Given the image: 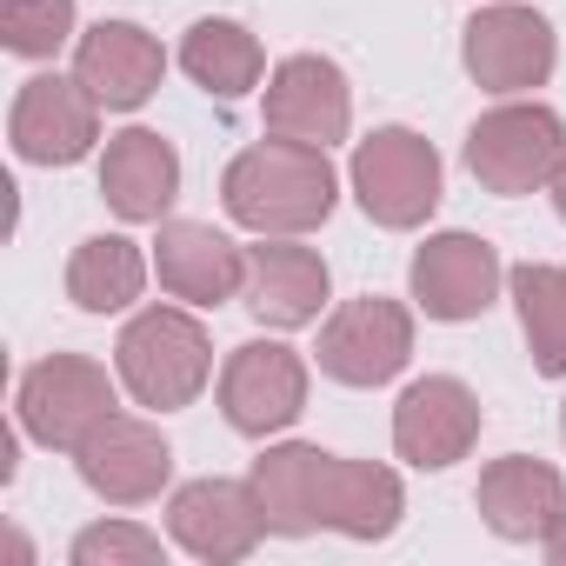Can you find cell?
Segmentation results:
<instances>
[{"instance_id": "obj_5", "label": "cell", "mask_w": 566, "mask_h": 566, "mask_svg": "<svg viewBox=\"0 0 566 566\" xmlns=\"http://www.w3.org/2000/svg\"><path fill=\"white\" fill-rule=\"evenodd\" d=\"M354 193L380 227H420L440 207V154L407 127H380L354 154Z\"/></svg>"}, {"instance_id": "obj_1", "label": "cell", "mask_w": 566, "mask_h": 566, "mask_svg": "<svg viewBox=\"0 0 566 566\" xmlns=\"http://www.w3.org/2000/svg\"><path fill=\"white\" fill-rule=\"evenodd\" d=\"M253 493L266 506V533H354V539H387L400 526V473L374 460H340L321 447H273L253 460Z\"/></svg>"}, {"instance_id": "obj_6", "label": "cell", "mask_w": 566, "mask_h": 566, "mask_svg": "<svg viewBox=\"0 0 566 566\" xmlns=\"http://www.w3.org/2000/svg\"><path fill=\"white\" fill-rule=\"evenodd\" d=\"M307 407V367L294 347H273V340H247L233 347L227 374H220V413L233 433H280V427H294Z\"/></svg>"}, {"instance_id": "obj_2", "label": "cell", "mask_w": 566, "mask_h": 566, "mask_svg": "<svg viewBox=\"0 0 566 566\" xmlns=\"http://www.w3.org/2000/svg\"><path fill=\"white\" fill-rule=\"evenodd\" d=\"M227 213L253 233H307L334 213V167H327V147H307V140H266V147H247L227 180Z\"/></svg>"}, {"instance_id": "obj_8", "label": "cell", "mask_w": 566, "mask_h": 566, "mask_svg": "<svg viewBox=\"0 0 566 566\" xmlns=\"http://www.w3.org/2000/svg\"><path fill=\"white\" fill-rule=\"evenodd\" d=\"M413 354V321L400 301H347L327 327H321V374H334L340 387H380L407 367Z\"/></svg>"}, {"instance_id": "obj_3", "label": "cell", "mask_w": 566, "mask_h": 566, "mask_svg": "<svg viewBox=\"0 0 566 566\" xmlns=\"http://www.w3.org/2000/svg\"><path fill=\"white\" fill-rule=\"evenodd\" d=\"M120 380H127V394L140 400V407H187L200 387H207V367H213V354H207V334H200V321L193 314H180V307H147L127 334H120Z\"/></svg>"}, {"instance_id": "obj_13", "label": "cell", "mask_w": 566, "mask_h": 566, "mask_svg": "<svg viewBox=\"0 0 566 566\" xmlns=\"http://www.w3.org/2000/svg\"><path fill=\"white\" fill-rule=\"evenodd\" d=\"M473 440H480V400L460 380L433 374V380H413L400 394V407H394V447H400V460H413V467H453V460H467Z\"/></svg>"}, {"instance_id": "obj_11", "label": "cell", "mask_w": 566, "mask_h": 566, "mask_svg": "<svg viewBox=\"0 0 566 566\" xmlns=\"http://www.w3.org/2000/svg\"><path fill=\"white\" fill-rule=\"evenodd\" d=\"M354 120V101H347V74L321 54H294L280 61V74L266 81V127L280 140H307V147H327L340 140Z\"/></svg>"}, {"instance_id": "obj_19", "label": "cell", "mask_w": 566, "mask_h": 566, "mask_svg": "<svg viewBox=\"0 0 566 566\" xmlns=\"http://www.w3.org/2000/svg\"><path fill=\"white\" fill-rule=\"evenodd\" d=\"M327 301V260L314 247H253L247 253V307L266 327H307Z\"/></svg>"}, {"instance_id": "obj_4", "label": "cell", "mask_w": 566, "mask_h": 566, "mask_svg": "<svg viewBox=\"0 0 566 566\" xmlns=\"http://www.w3.org/2000/svg\"><path fill=\"white\" fill-rule=\"evenodd\" d=\"M566 160V127L553 107H493L467 134V167L486 193H533L553 187Z\"/></svg>"}, {"instance_id": "obj_12", "label": "cell", "mask_w": 566, "mask_h": 566, "mask_svg": "<svg viewBox=\"0 0 566 566\" xmlns=\"http://www.w3.org/2000/svg\"><path fill=\"white\" fill-rule=\"evenodd\" d=\"M467 74L493 94L539 87L553 74V28L533 8H486L467 21Z\"/></svg>"}, {"instance_id": "obj_22", "label": "cell", "mask_w": 566, "mask_h": 566, "mask_svg": "<svg viewBox=\"0 0 566 566\" xmlns=\"http://www.w3.org/2000/svg\"><path fill=\"white\" fill-rule=\"evenodd\" d=\"M180 67L213 94V101H240V94H253L260 87V41L247 34V28H233V21H200L187 41H180Z\"/></svg>"}, {"instance_id": "obj_18", "label": "cell", "mask_w": 566, "mask_h": 566, "mask_svg": "<svg viewBox=\"0 0 566 566\" xmlns=\"http://www.w3.org/2000/svg\"><path fill=\"white\" fill-rule=\"evenodd\" d=\"M480 520L500 533V539H546L559 520H566V486L546 460H526V453H506L480 473Z\"/></svg>"}, {"instance_id": "obj_24", "label": "cell", "mask_w": 566, "mask_h": 566, "mask_svg": "<svg viewBox=\"0 0 566 566\" xmlns=\"http://www.w3.org/2000/svg\"><path fill=\"white\" fill-rule=\"evenodd\" d=\"M0 34H8V54L48 61L74 34V0H0Z\"/></svg>"}, {"instance_id": "obj_28", "label": "cell", "mask_w": 566, "mask_h": 566, "mask_svg": "<svg viewBox=\"0 0 566 566\" xmlns=\"http://www.w3.org/2000/svg\"><path fill=\"white\" fill-rule=\"evenodd\" d=\"M559 433H566V407H559Z\"/></svg>"}, {"instance_id": "obj_20", "label": "cell", "mask_w": 566, "mask_h": 566, "mask_svg": "<svg viewBox=\"0 0 566 566\" xmlns=\"http://www.w3.org/2000/svg\"><path fill=\"white\" fill-rule=\"evenodd\" d=\"M101 193L120 220H160L180 193V160L160 134L147 127H127L107 140V160H101Z\"/></svg>"}, {"instance_id": "obj_21", "label": "cell", "mask_w": 566, "mask_h": 566, "mask_svg": "<svg viewBox=\"0 0 566 566\" xmlns=\"http://www.w3.org/2000/svg\"><path fill=\"white\" fill-rule=\"evenodd\" d=\"M140 280H147V260H140V247L120 240V233H94V240H81L74 260H67V294H74V307H87V314H120L127 301H140Z\"/></svg>"}, {"instance_id": "obj_9", "label": "cell", "mask_w": 566, "mask_h": 566, "mask_svg": "<svg viewBox=\"0 0 566 566\" xmlns=\"http://www.w3.org/2000/svg\"><path fill=\"white\" fill-rule=\"evenodd\" d=\"M167 520H174V539L193 559H213V566L247 559L266 533V506H260L253 480H193V486L174 493Z\"/></svg>"}, {"instance_id": "obj_27", "label": "cell", "mask_w": 566, "mask_h": 566, "mask_svg": "<svg viewBox=\"0 0 566 566\" xmlns=\"http://www.w3.org/2000/svg\"><path fill=\"white\" fill-rule=\"evenodd\" d=\"M553 207H559V220H566V160H559V174H553Z\"/></svg>"}, {"instance_id": "obj_7", "label": "cell", "mask_w": 566, "mask_h": 566, "mask_svg": "<svg viewBox=\"0 0 566 566\" xmlns=\"http://www.w3.org/2000/svg\"><path fill=\"white\" fill-rule=\"evenodd\" d=\"M114 413V387H107V367L81 360V354H54L41 360L28 380H21V427L41 440V447H81L101 420Z\"/></svg>"}, {"instance_id": "obj_10", "label": "cell", "mask_w": 566, "mask_h": 566, "mask_svg": "<svg viewBox=\"0 0 566 566\" xmlns=\"http://www.w3.org/2000/svg\"><path fill=\"white\" fill-rule=\"evenodd\" d=\"M74 460H81V480H87L101 500H114V506L154 500V493L167 486V473H174L167 440H160L147 420H127V413H107V420L74 447Z\"/></svg>"}, {"instance_id": "obj_14", "label": "cell", "mask_w": 566, "mask_h": 566, "mask_svg": "<svg viewBox=\"0 0 566 566\" xmlns=\"http://www.w3.org/2000/svg\"><path fill=\"white\" fill-rule=\"evenodd\" d=\"M500 294V253L473 233H440L413 253V301L433 321H473Z\"/></svg>"}, {"instance_id": "obj_16", "label": "cell", "mask_w": 566, "mask_h": 566, "mask_svg": "<svg viewBox=\"0 0 566 566\" xmlns=\"http://www.w3.org/2000/svg\"><path fill=\"white\" fill-rule=\"evenodd\" d=\"M154 247H160V253H154L160 287H167L174 301L220 307V301H233V294H240V280H247V253H240L227 233L200 227V220H167Z\"/></svg>"}, {"instance_id": "obj_23", "label": "cell", "mask_w": 566, "mask_h": 566, "mask_svg": "<svg viewBox=\"0 0 566 566\" xmlns=\"http://www.w3.org/2000/svg\"><path fill=\"white\" fill-rule=\"evenodd\" d=\"M513 301H520V327L533 347L539 374H566V280L559 266H513Z\"/></svg>"}, {"instance_id": "obj_17", "label": "cell", "mask_w": 566, "mask_h": 566, "mask_svg": "<svg viewBox=\"0 0 566 566\" xmlns=\"http://www.w3.org/2000/svg\"><path fill=\"white\" fill-rule=\"evenodd\" d=\"M160 74H167V54H160V41L154 34H140L134 21H101L87 41H81V54H74V81L101 101V107H140L154 87H160Z\"/></svg>"}, {"instance_id": "obj_26", "label": "cell", "mask_w": 566, "mask_h": 566, "mask_svg": "<svg viewBox=\"0 0 566 566\" xmlns=\"http://www.w3.org/2000/svg\"><path fill=\"white\" fill-rule=\"evenodd\" d=\"M546 559H553V566H566V520L546 533Z\"/></svg>"}, {"instance_id": "obj_29", "label": "cell", "mask_w": 566, "mask_h": 566, "mask_svg": "<svg viewBox=\"0 0 566 566\" xmlns=\"http://www.w3.org/2000/svg\"><path fill=\"white\" fill-rule=\"evenodd\" d=\"M559 280H566V266H559Z\"/></svg>"}, {"instance_id": "obj_15", "label": "cell", "mask_w": 566, "mask_h": 566, "mask_svg": "<svg viewBox=\"0 0 566 566\" xmlns=\"http://www.w3.org/2000/svg\"><path fill=\"white\" fill-rule=\"evenodd\" d=\"M94 107L101 101L81 81H61V74L28 81L14 101V154L34 167H74L94 147Z\"/></svg>"}, {"instance_id": "obj_25", "label": "cell", "mask_w": 566, "mask_h": 566, "mask_svg": "<svg viewBox=\"0 0 566 566\" xmlns=\"http://www.w3.org/2000/svg\"><path fill=\"white\" fill-rule=\"evenodd\" d=\"M160 559V539L140 533V526H87L74 539V566H154Z\"/></svg>"}]
</instances>
